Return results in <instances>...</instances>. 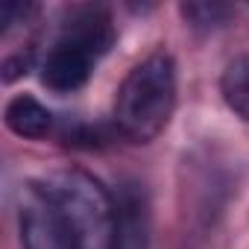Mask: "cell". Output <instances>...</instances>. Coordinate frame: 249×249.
I'll use <instances>...</instances> for the list:
<instances>
[{"mask_svg": "<svg viewBox=\"0 0 249 249\" xmlns=\"http://www.w3.org/2000/svg\"><path fill=\"white\" fill-rule=\"evenodd\" d=\"M176 108V62L170 53H153L123 76L114 97V126L132 144L159 138Z\"/></svg>", "mask_w": 249, "mask_h": 249, "instance_id": "obj_1", "label": "cell"}, {"mask_svg": "<svg viewBox=\"0 0 249 249\" xmlns=\"http://www.w3.org/2000/svg\"><path fill=\"white\" fill-rule=\"evenodd\" d=\"M41 191L62 208L82 249H108L114 196L85 170H59L38 182Z\"/></svg>", "mask_w": 249, "mask_h": 249, "instance_id": "obj_2", "label": "cell"}, {"mask_svg": "<svg viewBox=\"0 0 249 249\" xmlns=\"http://www.w3.org/2000/svg\"><path fill=\"white\" fill-rule=\"evenodd\" d=\"M18 231L24 249H82L73 226L38 182H30L18 196Z\"/></svg>", "mask_w": 249, "mask_h": 249, "instance_id": "obj_3", "label": "cell"}, {"mask_svg": "<svg viewBox=\"0 0 249 249\" xmlns=\"http://www.w3.org/2000/svg\"><path fill=\"white\" fill-rule=\"evenodd\" d=\"M108 249H150V199L138 182H123L114 194Z\"/></svg>", "mask_w": 249, "mask_h": 249, "instance_id": "obj_4", "label": "cell"}, {"mask_svg": "<svg viewBox=\"0 0 249 249\" xmlns=\"http://www.w3.org/2000/svg\"><path fill=\"white\" fill-rule=\"evenodd\" d=\"M94 56L65 38H56V44L50 47L44 65H41V82L56 91V94H71L76 88H82L94 71Z\"/></svg>", "mask_w": 249, "mask_h": 249, "instance_id": "obj_5", "label": "cell"}, {"mask_svg": "<svg viewBox=\"0 0 249 249\" xmlns=\"http://www.w3.org/2000/svg\"><path fill=\"white\" fill-rule=\"evenodd\" d=\"M59 38L65 41H73L79 47H85L94 59L106 56L117 38L114 33V24H111V15L100 6H76L68 21L62 24V33Z\"/></svg>", "mask_w": 249, "mask_h": 249, "instance_id": "obj_6", "label": "cell"}, {"mask_svg": "<svg viewBox=\"0 0 249 249\" xmlns=\"http://www.w3.org/2000/svg\"><path fill=\"white\" fill-rule=\"evenodd\" d=\"M3 123L6 129L18 138H30V141H38L50 132L53 126V114L47 106H41L33 94H18L6 103L3 108Z\"/></svg>", "mask_w": 249, "mask_h": 249, "instance_id": "obj_7", "label": "cell"}, {"mask_svg": "<svg viewBox=\"0 0 249 249\" xmlns=\"http://www.w3.org/2000/svg\"><path fill=\"white\" fill-rule=\"evenodd\" d=\"M220 91L229 108L249 123V56H237L220 76Z\"/></svg>", "mask_w": 249, "mask_h": 249, "instance_id": "obj_8", "label": "cell"}, {"mask_svg": "<svg viewBox=\"0 0 249 249\" xmlns=\"http://www.w3.org/2000/svg\"><path fill=\"white\" fill-rule=\"evenodd\" d=\"M179 12L194 30H205V33L226 27L231 18V6L226 3H182Z\"/></svg>", "mask_w": 249, "mask_h": 249, "instance_id": "obj_9", "label": "cell"}, {"mask_svg": "<svg viewBox=\"0 0 249 249\" xmlns=\"http://www.w3.org/2000/svg\"><path fill=\"white\" fill-rule=\"evenodd\" d=\"M38 15V6L36 3H18V0H9V3L0 6V33H9L12 27H21V24H30V18Z\"/></svg>", "mask_w": 249, "mask_h": 249, "instance_id": "obj_10", "label": "cell"}, {"mask_svg": "<svg viewBox=\"0 0 249 249\" xmlns=\"http://www.w3.org/2000/svg\"><path fill=\"white\" fill-rule=\"evenodd\" d=\"M30 65H33V50H18V53L3 59V65H0V76H3V82L9 85L18 76H24L30 71Z\"/></svg>", "mask_w": 249, "mask_h": 249, "instance_id": "obj_11", "label": "cell"}]
</instances>
